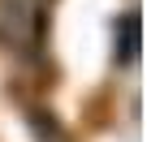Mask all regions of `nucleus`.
I'll use <instances>...</instances> for the list:
<instances>
[{"instance_id":"nucleus-1","label":"nucleus","mask_w":147,"mask_h":142,"mask_svg":"<svg viewBox=\"0 0 147 142\" xmlns=\"http://www.w3.org/2000/svg\"><path fill=\"white\" fill-rule=\"evenodd\" d=\"M39 9L43 0H0V43L30 47L39 30Z\"/></svg>"}]
</instances>
